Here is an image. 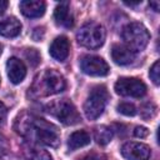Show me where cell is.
I'll list each match as a JSON object with an SVG mask.
<instances>
[{
  "instance_id": "obj_7",
  "label": "cell",
  "mask_w": 160,
  "mask_h": 160,
  "mask_svg": "<svg viewBox=\"0 0 160 160\" xmlns=\"http://www.w3.org/2000/svg\"><path fill=\"white\" fill-rule=\"evenodd\" d=\"M114 88L116 94L121 96L141 98L146 94V85L136 78H120Z\"/></svg>"
},
{
  "instance_id": "obj_5",
  "label": "cell",
  "mask_w": 160,
  "mask_h": 160,
  "mask_svg": "<svg viewBox=\"0 0 160 160\" xmlns=\"http://www.w3.org/2000/svg\"><path fill=\"white\" fill-rule=\"evenodd\" d=\"M108 99H109V94H108L106 88L104 85L95 86L90 91V94H89V96H88V99L84 104L85 116L89 120L98 119L104 112Z\"/></svg>"
},
{
  "instance_id": "obj_17",
  "label": "cell",
  "mask_w": 160,
  "mask_h": 160,
  "mask_svg": "<svg viewBox=\"0 0 160 160\" xmlns=\"http://www.w3.org/2000/svg\"><path fill=\"white\" fill-rule=\"evenodd\" d=\"M25 155L28 159L30 160H52L51 159V155L44 150V149H40L35 145H30V146H26L25 150H24Z\"/></svg>"
},
{
  "instance_id": "obj_20",
  "label": "cell",
  "mask_w": 160,
  "mask_h": 160,
  "mask_svg": "<svg viewBox=\"0 0 160 160\" xmlns=\"http://www.w3.org/2000/svg\"><path fill=\"white\" fill-rule=\"evenodd\" d=\"M159 72H160V64H159V60H156V61L152 64V66L150 68V71H149L150 79L152 80V82H154L155 85H159V82H160Z\"/></svg>"
},
{
  "instance_id": "obj_10",
  "label": "cell",
  "mask_w": 160,
  "mask_h": 160,
  "mask_svg": "<svg viewBox=\"0 0 160 160\" xmlns=\"http://www.w3.org/2000/svg\"><path fill=\"white\" fill-rule=\"evenodd\" d=\"M6 72L12 84H20L26 76V66L18 58H10L6 62Z\"/></svg>"
},
{
  "instance_id": "obj_18",
  "label": "cell",
  "mask_w": 160,
  "mask_h": 160,
  "mask_svg": "<svg viewBox=\"0 0 160 160\" xmlns=\"http://www.w3.org/2000/svg\"><path fill=\"white\" fill-rule=\"evenodd\" d=\"M112 139V131L108 126H99L95 129V140L100 145H106Z\"/></svg>"
},
{
  "instance_id": "obj_11",
  "label": "cell",
  "mask_w": 160,
  "mask_h": 160,
  "mask_svg": "<svg viewBox=\"0 0 160 160\" xmlns=\"http://www.w3.org/2000/svg\"><path fill=\"white\" fill-rule=\"evenodd\" d=\"M69 51H70V42H69L66 36L55 38L50 45V49H49L51 58H54L58 61L66 60V58L69 56Z\"/></svg>"
},
{
  "instance_id": "obj_9",
  "label": "cell",
  "mask_w": 160,
  "mask_h": 160,
  "mask_svg": "<svg viewBox=\"0 0 160 160\" xmlns=\"http://www.w3.org/2000/svg\"><path fill=\"white\" fill-rule=\"evenodd\" d=\"M121 155L126 160H148L151 155V150L142 142H125L121 146Z\"/></svg>"
},
{
  "instance_id": "obj_2",
  "label": "cell",
  "mask_w": 160,
  "mask_h": 160,
  "mask_svg": "<svg viewBox=\"0 0 160 160\" xmlns=\"http://www.w3.org/2000/svg\"><path fill=\"white\" fill-rule=\"evenodd\" d=\"M65 88L66 81L64 76L54 69H46L35 78L29 90L32 96H49L64 91Z\"/></svg>"
},
{
  "instance_id": "obj_4",
  "label": "cell",
  "mask_w": 160,
  "mask_h": 160,
  "mask_svg": "<svg viewBox=\"0 0 160 160\" xmlns=\"http://www.w3.org/2000/svg\"><path fill=\"white\" fill-rule=\"evenodd\" d=\"M76 40L86 49H99L105 41V30L98 22H86L78 31Z\"/></svg>"
},
{
  "instance_id": "obj_13",
  "label": "cell",
  "mask_w": 160,
  "mask_h": 160,
  "mask_svg": "<svg viewBox=\"0 0 160 160\" xmlns=\"http://www.w3.org/2000/svg\"><path fill=\"white\" fill-rule=\"evenodd\" d=\"M111 58L115 64L125 66V65L132 64V61L135 59V54L130 49H128L125 45L115 44L111 49Z\"/></svg>"
},
{
  "instance_id": "obj_8",
  "label": "cell",
  "mask_w": 160,
  "mask_h": 160,
  "mask_svg": "<svg viewBox=\"0 0 160 160\" xmlns=\"http://www.w3.org/2000/svg\"><path fill=\"white\" fill-rule=\"evenodd\" d=\"M80 68L82 72L90 76H105L109 72L108 62L96 55H86L80 60Z\"/></svg>"
},
{
  "instance_id": "obj_19",
  "label": "cell",
  "mask_w": 160,
  "mask_h": 160,
  "mask_svg": "<svg viewBox=\"0 0 160 160\" xmlns=\"http://www.w3.org/2000/svg\"><path fill=\"white\" fill-rule=\"evenodd\" d=\"M118 111L125 116H134L136 114V108L131 102H120L118 105Z\"/></svg>"
},
{
  "instance_id": "obj_1",
  "label": "cell",
  "mask_w": 160,
  "mask_h": 160,
  "mask_svg": "<svg viewBox=\"0 0 160 160\" xmlns=\"http://www.w3.org/2000/svg\"><path fill=\"white\" fill-rule=\"evenodd\" d=\"M18 124L19 134L30 140H35L40 144L52 148H56L60 142L58 129L44 119H39L36 116H26L21 119L19 118Z\"/></svg>"
},
{
  "instance_id": "obj_26",
  "label": "cell",
  "mask_w": 160,
  "mask_h": 160,
  "mask_svg": "<svg viewBox=\"0 0 160 160\" xmlns=\"http://www.w3.org/2000/svg\"><path fill=\"white\" fill-rule=\"evenodd\" d=\"M8 1H5V0H0V14H2L5 10H6V8H8Z\"/></svg>"
},
{
  "instance_id": "obj_3",
  "label": "cell",
  "mask_w": 160,
  "mask_h": 160,
  "mask_svg": "<svg viewBox=\"0 0 160 160\" xmlns=\"http://www.w3.org/2000/svg\"><path fill=\"white\" fill-rule=\"evenodd\" d=\"M121 36L125 42V46L128 49H130L134 54L142 51L150 40V34H149L148 29L141 22L128 24L122 29Z\"/></svg>"
},
{
  "instance_id": "obj_25",
  "label": "cell",
  "mask_w": 160,
  "mask_h": 160,
  "mask_svg": "<svg viewBox=\"0 0 160 160\" xmlns=\"http://www.w3.org/2000/svg\"><path fill=\"white\" fill-rule=\"evenodd\" d=\"M5 116H6V106L0 101V122L5 119Z\"/></svg>"
},
{
  "instance_id": "obj_24",
  "label": "cell",
  "mask_w": 160,
  "mask_h": 160,
  "mask_svg": "<svg viewBox=\"0 0 160 160\" xmlns=\"http://www.w3.org/2000/svg\"><path fill=\"white\" fill-rule=\"evenodd\" d=\"M79 160H102V156L99 154H89V155H86Z\"/></svg>"
},
{
  "instance_id": "obj_22",
  "label": "cell",
  "mask_w": 160,
  "mask_h": 160,
  "mask_svg": "<svg viewBox=\"0 0 160 160\" xmlns=\"http://www.w3.org/2000/svg\"><path fill=\"white\" fill-rule=\"evenodd\" d=\"M44 35H45V31H44V28H35L34 30H32V34H31V38L35 40V41H40V40H42V38H44Z\"/></svg>"
},
{
  "instance_id": "obj_15",
  "label": "cell",
  "mask_w": 160,
  "mask_h": 160,
  "mask_svg": "<svg viewBox=\"0 0 160 160\" xmlns=\"http://www.w3.org/2000/svg\"><path fill=\"white\" fill-rule=\"evenodd\" d=\"M54 19L55 22L60 26L70 28L72 25V16L70 14L69 2H60L54 10Z\"/></svg>"
},
{
  "instance_id": "obj_23",
  "label": "cell",
  "mask_w": 160,
  "mask_h": 160,
  "mask_svg": "<svg viewBox=\"0 0 160 160\" xmlns=\"http://www.w3.org/2000/svg\"><path fill=\"white\" fill-rule=\"evenodd\" d=\"M134 135L136 138H146L149 135V130L145 128V126H136L135 130H134Z\"/></svg>"
},
{
  "instance_id": "obj_21",
  "label": "cell",
  "mask_w": 160,
  "mask_h": 160,
  "mask_svg": "<svg viewBox=\"0 0 160 160\" xmlns=\"http://www.w3.org/2000/svg\"><path fill=\"white\" fill-rule=\"evenodd\" d=\"M26 58L29 59V62H30L31 65H34V66L40 61V56H39V54H38V51H36L35 49H28V51H26Z\"/></svg>"
},
{
  "instance_id": "obj_27",
  "label": "cell",
  "mask_w": 160,
  "mask_h": 160,
  "mask_svg": "<svg viewBox=\"0 0 160 160\" xmlns=\"http://www.w3.org/2000/svg\"><path fill=\"white\" fill-rule=\"evenodd\" d=\"M150 6L154 9V11H159V9H160V2H159V1H151V2H150Z\"/></svg>"
},
{
  "instance_id": "obj_14",
  "label": "cell",
  "mask_w": 160,
  "mask_h": 160,
  "mask_svg": "<svg viewBox=\"0 0 160 160\" xmlns=\"http://www.w3.org/2000/svg\"><path fill=\"white\" fill-rule=\"evenodd\" d=\"M21 32V24L20 21L11 16L0 21V35L5 38H15Z\"/></svg>"
},
{
  "instance_id": "obj_6",
  "label": "cell",
  "mask_w": 160,
  "mask_h": 160,
  "mask_svg": "<svg viewBox=\"0 0 160 160\" xmlns=\"http://www.w3.org/2000/svg\"><path fill=\"white\" fill-rule=\"evenodd\" d=\"M46 111L65 125H74L80 121V115L72 102L66 99L54 101L46 106Z\"/></svg>"
},
{
  "instance_id": "obj_28",
  "label": "cell",
  "mask_w": 160,
  "mask_h": 160,
  "mask_svg": "<svg viewBox=\"0 0 160 160\" xmlns=\"http://www.w3.org/2000/svg\"><path fill=\"white\" fill-rule=\"evenodd\" d=\"M1 51H2V46L0 45V55H1Z\"/></svg>"
},
{
  "instance_id": "obj_12",
  "label": "cell",
  "mask_w": 160,
  "mask_h": 160,
  "mask_svg": "<svg viewBox=\"0 0 160 160\" xmlns=\"http://www.w3.org/2000/svg\"><path fill=\"white\" fill-rule=\"evenodd\" d=\"M20 10L24 16L26 18H40L45 12V2L40 0H24L20 1Z\"/></svg>"
},
{
  "instance_id": "obj_16",
  "label": "cell",
  "mask_w": 160,
  "mask_h": 160,
  "mask_svg": "<svg viewBox=\"0 0 160 160\" xmlns=\"http://www.w3.org/2000/svg\"><path fill=\"white\" fill-rule=\"evenodd\" d=\"M89 144H90V135L84 130L74 131L69 136V140H68V146L70 150H76V149L84 148Z\"/></svg>"
}]
</instances>
